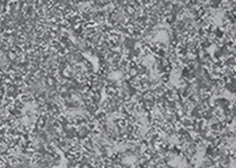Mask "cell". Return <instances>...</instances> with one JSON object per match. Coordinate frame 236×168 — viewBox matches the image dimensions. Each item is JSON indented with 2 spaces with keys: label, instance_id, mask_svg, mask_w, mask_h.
Here are the masks:
<instances>
[]
</instances>
